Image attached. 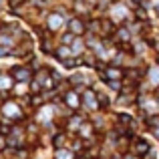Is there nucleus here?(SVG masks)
<instances>
[{
	"label": "nucleus",
	"mask_w": 159,
	"mask_h": 159,
	"mask_svg": "<svg viewBox=\"0 0 159 159\" xmlns=\"http://www.w3.org/2000/svg\"><path fill=\"white\" fill-rule=\"evenodd\" d=\"M95 93H97V99H99V105H101V109H103V111H109V107H111V97H109L105 91L97 89V87H95Z\"/></svg>",
	"instance_id": "19"
},
{
	"label": "nucleus",
	"mask_w": 159,
	"mask_h": 159,
	"mask_svg": "<svg viewBox=\"0 0 159 159\" xmlns=\"http://www.w3.org/2000/svg\"><path fill=\"white\" fill-rule=\"evenodd\" d=\"M69 47H70V51H73V57H83V54L89 51V47H87V43H85V36H77Z\"/></svg>",
	"instance_id": "13"
},
{
	"label": "nucleus",
	"mask_w": 159,
	"mask_h": 159,
	"mask_svg": "<svg viewBox=\"0 0 159 159\" xmlns=\"http://www.w3.org/2000/svg\"><path fill=\"white\" fill-rule=\"evenodd\" d=\"M48 159H54V157H48Z\"/></svg>",
	"instance_id": "28"
},
{
	"label": "nucleus",
	"mask_w": 159,
	"mask_h": 159,
	"mask_svg": "<svg viewBox=\"0 0 159 159\" xmlns=\"http://www.w3.org/2000/svg\"><path fill=\"white\" fill-rule=\"evenodd\" d=\"M66 30H70L75 36H85L87 30H89V20L79 14H70L69 20H66Z\"/></svg>",
	"instance_id": "5"
},
{
	"label": "nucleus",
	"mask_w": 159,
	"mask_h": 159,
	"mask_svg": "<svg viewBox=\"0 0 159 159\" xmlns=\"http://www.w3.org/2000/svg\"><path fill=\"white\" fill-rule=\"evenodd\" d=\"M52 157L54 159H77V153L70 147H61V149H54Z\"/></svg>",
	"instance_id": "18"
},
{
	"label": "nucleus",
	"mask_w": 159,
	"mask_h": 159,
	"mask_svg": "<svg viewBox=\"0 0 159 159\" xmlns=\"http://www.w3.org/2000/svg\"><path fill=\"white\" fill-rule=\"evenodd\" d=\"M155 65H159V54H155Z\"/></svg>",
	"instance_id": "27"
},
{
	"label": "nucleus",
	"mask_w": 159,
	"mask_h": 159,
	"mask_svg": "<svg viewBox=\"0 0 159 159\" xmlns=\"http://www.w3.org/2000/svg\"><path fill=\"white\" fill-rule=\"evenodd\" d=\"M81 99H83V111H85V113L95 115V113L103 111L101 105H99V99H97V93H95V87H89V89L83 91V93H81Z\"/></svg>",
	"instance_id": "4"
},
{
	"label": "nucleus",
	"mask_w": 159,
	"mask_h": 159,
	"mask_svg": "<svg viewBox=\"0 0 159 159\" xmlns=\"http://www.w3.org/2000/svg\"><path fill=\"white\" fill-rule=\"evenodd\" d=\"M107 12H109L107 16L117 24V26H119V24H125V22H131V20H133L131 12H129V4L125 2V0H115Z\"/></svg>",
	"instance_id": "2"
},
{
	"label": "nucleus",
	"mask_w": 159,
	"mask_h": 159,
	"mask_svg": "<svg viewBox=\"0 0 159 159\" xmlns=\"http://www.w3.org/2000/svg\"><path fill=\"white\" fill-rule=\"evenodd\" d=\"M8 73L14 77L16 83H30L32 77H34V70H32V66L28 65V62H24V65H14Z\"/></svg>",
	"instance_id": "6"
},
{
	"label": "nucleus",
	"mask_w": 159,
	"mask_h": 159,
	"mask_svg": "<svg viewBox=\"0 0 159 159\" xmlns=\"http://www.w3.org/2000/svg\"><path fill=\"white\" fill-rule=\"evenodd\" d=\"M87 121V115H81V111L77 113H70L69 117H66V123H65V129L70 133V135H77V131L81 129V125Z\"/></svg>",
	"instance_id": "9"
},
{
	"label": "nucleus",
	"mask_w": 159,
	"mask_h": 159,
	"mask_svg": "<svg viewBox=\"0 0 159 159\" xmlns=\"http://www.w3.org/2000/svg\"><path fill=\"white\" fill-rule=\"evenodd\" d=\"M115 30H117V24L113 22L109 16H99V32L97 34L101 36V39H113Z\"/></svg>",
	"instance_id": "10"
},
{
	"label": "nucleus",
	"mask_w": 159,
	"mask_h": 159,
	"mask_svg": "<svg viewBox=\"0 0 159 159\" xmlns=\"http://www.w3.org/2000/svg\"><path fill=\"white\" fill-rule=\"evenodd\" d=\"M133 20H149V8L145 4H137L133 8Z\"/></svg>",
	"instance_id": "17"
},
{
	"label": "nucleus",
	"mask_w": 159,
	"mask_h": 159,
	"mask_svg": "<svg viewBox=\"0 0 159 159\" xmlns=\"http://www.w3.org/2000/svg\"><path fill=\"white\" fill-rule=\"evenodd\" d=\"M141 159H157V153H155V151L151 149V151H149L147 155H145V157H141Z\"/></svg>",
	"instance_id": "25"
},
{
	"label": "nucleus",
	"mask_w": 159,
	"mask_h": 159,
	"mask_svg": "<svg viewBox=\"0 0 159 159\" xmlns=\"http://www.w3.org/2000/svg\"><path fill=\"white\" fill-rule=\"evenodd\" d=\"M75 39H77V36H75L70 30H62L61 34H58V43H61V44H70Z\"/></svg>",
	"instance_id": "21"
},
{
	"label": "nucleus",
	"mask_w": 159,
	"mask_h": 159,
	"mask_svg": "<svg viewBox=\"0 0 159 159\" xmlns=\"http://www.w3.org/2000/svg\"><path fill=\"white\" fill-rule=\"evenodd\" d=\"M145 125V131H153V129L159 127V113H155V115H147L143 121Z\"/></svg>",
	"instance_id": "20"
},
{
	"label": "nucleus",
	"mask_w": 159,
	"mask_h": 159,
	"mask_svg": "<svg viewBox=\"0 0 159 159\" xmlns=\"http://www.w3.org/2000/svg\"><path fill=\"white\" fill-rule=\"evenodd\" d=\"M52 57L57 58L58 62H62V61H66V58H70V57H73V51H70V47H69V44H61V43H58V47H57V51H54Z\"/></svg>",
	"instance_id": "16"
},
{
	"label": "nucleus",
	"mask_w": 159,
	"mask_h": 159,
	"mask_svg": "<svg viewBox=\"0 0 159 159\" xmlns=\"http://www.w3.org/2000/svg\"><path fill=\"white\" fill-rule=\"evenodd\" d=\"M151 149H153L151 141H147L145 137H141V135L133 137V141H131V153H135L137 157H145Z\"/></svg>",
	"instance_id": "8"
},
{
	"label": "nucleus",
	"mask_w": 159,
	"mask_h": 159,
	"mask_svg": "<svg viewBox=\"0 0 159 159\" xmlns=\"http://www.w3.org/2000/svg\"><path fill=\"white\" fill-rule=\"evenodd\" d=\"M6 147H8V143H6V135H2V133H0V153H2Z\"/></svg>",
	"instance_id": "24"
},
{
	"label": "nucleus",
	"mask_w": 159,
	"mask_h": 159,
	"mask_svg": "<svg viewBox=\"0 0 159 159\" xmlns=\"http://www.w3.org/2000/svg\"><path fill=\"white\" fill-rule=\"evenodd\" d=\"M10 93H12L14 99L28 97V95H30V83H14V87H12Z\"/></svg>",
	"instance_id": "14"
},
{
	"label": "nucleus",
	"mask_w": 159,
	"mask_h": 159,
	"mask_svg": "<svg viewBox=\"0 0 159 159\" xmlns=\"http://www.w3.org/2000/svg\"><path fill=\"white\" fill-rule=\"evenodd\" d=\"M109 159H123V155H121V153H117V151H115V153H113V155L109 157Z\"/></svg>",
	"instance_id": "26"
},
{
	"label": "nucleus",
	"mask_w": 159,
	"mask_h": 159,
	"mask_svg": "<svg viewBox=\"0 0 159 159\" xmlns=\"http://www.w3.org/2000/svg\"><path fill=\"white\" fill-rule=\"evenodd\" d=\"M61 99H62V105L69 109V111H73V113L83 111V99H81V91L79 89H73V87L66 89L61 95Z\"/></svg>",
	"instance_id": "3"
},
{
	"label": "nucleus",
	"mask_w": 159,
	"mask_h": 159,
	"mask_svg": "<svg viewBox=\"0 0 159 159\" xmlns=\"http://www.w3.org/2000/svg\"><path fill=\"white\" fill-rule=\"evenodd\" d=\"M105 85H107V89H109V91H113L115 95H119V93H121V89H123V81H107Z\"/></svg>",
	"instance_id": "22"
},
{
	"label": "nucleus",
	"mask_w": 159,
	"mask_h": 159,
	"mask_svg": "<svg viewBox=\"0 0 159 159\" xmlns=\"http://www.w3.org/2000/svg\"><path fill=\"white\" fill-rule=\"evenodd\" d=\"M131 141H133V135H119L115 139V143H113V147H115V151L117 153H127V151H131Z\"/></svg>",
	"instance_id": "12"
},
{
	"label": "nucleus",
	"mask_w": 159,
	"mask_h": 159,
	"mask_svg": "<svg viewBox=\"0 0 159 159\" xmlns=\"http://www.w3.org/2000/svg\"><path fill=\"white\" fill-rule=\"evenodd\" d=\"M43 85H40V81H36L34 77H32V81H30V95H34V93H43Z\"/></svg>",
	"instance_id": "23"
},
{
	"label": "nucleus",
	"mask_w": 159,
	"mask_h": 159,
	"mask_svg": "<svg viewBox=\"0 0 159 159\" xmlns=\"http://www.w3.org/2000/svg\"><path fill=\"white\" fill-rule=\"evenodd\" d=\"M66 79H69L70 87H73V89H79L81 93L85 89H89V87L95 85V77H91V75H87V73H73Z\"/></svg>",
	"instance_id": "7"
},
{
	"label": "nucleus",
	"mask_w": 159,
	"mask_h": 159,
	"mask_svg": "<svg viewBox=\"0 0 159 159\" xmlns=\"http://www.w3.org/2000/svg\"><path fill=\"white\" fill-rule=\"evenodd\" d=\"M66 20H69L66 12L58 10V8H51V10H47V16H44V28L54 34H61L62 30H66Z\"/></svg>",
	"instance_id": "1"
},
{
	"label": "nucleus",
	"mask_w": 159,
	"mask_h": 159,
	"mask_svg": "<svg viewBox=\"0 0 159 159\" xmlns=\"http://www.w3.org/2000/svg\"><path fill=\"white\" fill-rule=\"evenodd\" d=\"M70 133L66 131V129H61V131H57L54 135L51 137V145L52 149H61V147H69V141H70Z\"/></svg>",
	"instance_id": "11"
},
{
	"label": "nucleus",
	"mask_w": 159,
	"mask_h": 159,
	"mask_svg": "<svg viewBox=\"0 0 159 159\" xmlns=\"http://www.w3.org/2000/svg\"><path fill=\"white\" fill-rule=\"evenodd\" d=\"M14 83L16 81L10 73H0V93H10Z\"/></svg>",
	"instance_id": "15"
}]
</instances>
